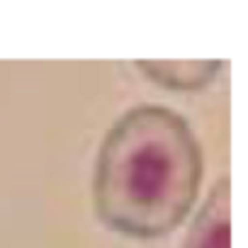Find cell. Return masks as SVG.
Masks as SVG:
<instances>
[{"instance_id":"cell-1","label":"cell","mask_w":248,"mask_h":248,"mask_svg":"<svg viewBox=\"0 0 248 248\" xmlns=\"http://www.w3.org/2000/svg\"><path fill=\"white\" fill-rule=\"evenodd\" d=\"M202 175L190 122L166 105H137L100 144L93 175L97 219L124 238H163L190 217Z\"/></svg>"},{"instance_id":"cell-3","label":"cell","mask_w":248,"mask_h":248,"mask_svg":"<svg viewBox=\"0 0 248 248\" xmlns=\"http://www.w3.org/2000/svg\"><path fill=\"white\" fill-rule=\"evenodd\" d=\"M221 61H139L137 71L146 80L166 90H202L212 85L221 71Z\"/></svg>"},{"instance_id":"cell-2","label":"cell","mask_w":248,"mask_h":248,"mask_svg":"<svg viewBox=\"0 0 248 248\" xmlns=\"http://www.w3.org/2000/svg\"><path fill=\"white\" fill-rule=\"evenodd\" d=\"M183 248H231V183L219 178L200 204Z\"/></svg>"}]
</instances>
